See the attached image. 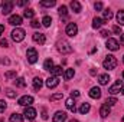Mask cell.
Segmentation results:
<instances>
[{"instance_id": "6da1fadb", "label": "cell", "mask_w": 124, "mask_h": 122, "mask_svg": "<svg viewBox=\"0 0 124 122\" xmlns=\"http://www.w3.org/2000/svg\"><path fill=\"white\" fill-rule=\"evenodd\" d=\"M102 66H104V69L113 70V69H116V66H117V59H116L113 55H107L105 59H104V62H102Z\"/></svg>"}, {"instance_id": "7a4b0ae2", "label": "cell", "mask_w": 124, "mask_h": 122, "mask_svg": "<svg viewBox=\"0 0 124 122\" xmlns=\"http://www.w3.org/2000/svg\"><path fill=\"white\" fill-rule=\"evenodd\" d=\"M25 34H26V33H25V30H23V29L16 27L15 30L12 32V39H13L15 42H17V43H19V42H22V40L25 39Z\"/></svg>"}, {"instance_id": "3957f363", "label": "cell", "mask_w": 124, "mask_h": 122, "mask_svg": "<svg viewBox=\"0 0 124 122\" xmlns=\"http://www.w3.org/2000/svg\"><path fill=\"white\" fill-rule=\"evenodd\" d=\"M58 50L61 53H71L72 52V47H71V45L66 40H59L58 42Z\"/></svg>"}, {"instance_id": "277c9868", "label": "cell", "mask_w": 124, "mask_h": 122, "mask_svg": "<svg viewBox=\"0 0 124 122\" xmlns=\"http://www.w3.org/2000/svg\"><path fill=\"white\" fill-rule=\"evenodd\" d=\"M26 56H28V62L29 63H36L38 62V52H36V49H33V47H29L28 49V52H26Z\"/></svg>"}, {"instance_id": "5b68a950", "label": "cell", "mask_w": 124, "mask_h": 122, "mask_svg": "<svg viewBox=\"0 0 124 122\" xmlns=\"http://www.w3.org/2000/svg\"><path fill=\"white\" fill-rule=\"evenodd\" d=\"M65 32H66V34H68L69 37L77 36V33H78V26H77V23H68Z\"/></svg>"}, {"instance_id": "8992f818", "label": "cell", "mask_w": 124, "mask_h": 122, "mask_svg": "<svg viewBox=\"0 0 124 122\" xmlns=\"http://www.w3.org/2000/svg\"><path fill=\"white\" fill-rule=\"evenodd\" d=\"M13 6H15V3L10 1V0L3 1V3H1V13H3V14H9V13L13 10Z\"/></svg>"}, {"instance_id": "52a82bcc", "label": "cell", "mask_w": 124, "mask_h": 122, "mask_svg": "<svg viewBox=\"0 0 124 122\" xmlns=\"http://www.w3.org/2000/svg\"><path fill=\"white\" fill-rule=\"evenodd\" d=\"M105 46H107V49H108V50H113V52H116V50H118V47H120V43H118L116 39H113V37H108V40H107Z\"/></svg>"}, {"instance_id": "ba28073f", "label": "cell", "mask_w": 124, "mask_h": 122, "mask_svg": "<svg viewBox=\"0 0 124 122\" xmlns=\"http://www.w3.org/2000/svg\"><path fill=\"white\" fill-rule=\"evenodd\" d=\"M32 103H33V98H32L31 95H25V96H22V98L19 99V105H22V106H25V108L31 106Z\"/></svg>"}, {"instance_id": "9c48e42d", "label": "cell", "mask_w": 124, "mask_h": 122, "mask_svg": "<svg viewBox=\"0 0 124 122\" xmlns=\"http://www.w3.org/2000/svg\"><path fill=\"white\" fill-rule=\"evenodd\" d=\"M23 115H25V118H28V119L33 121V119L36 118V109H35V108H32V106H28V108H25Z\"/></svg>"}, {"instance_id": "30bf717a", "label": "cell", "mask_w": 124, "mask_h": 122, "mask_svg": "<svg viewBox=\"0 0 124 122\" xmlns=\"http://www.w3.org/2000/svg\"><path fill=\"white\" fill-rule=\"evenodd\" d=\"M9 23H10L12 26H16V27H19V26L22 25V17H20L19 14H12V16L9 17Z\"/></svg>"}, {"instance_id": "8fae6325", "label": "cell", "mask_w": 124, "mask_h": 122, "mask_svg": "<svg viewBox=\"0 0 124 122\" xmlns=\"http://www.w3.org/2000/svg\"><path fill=\"white\" fill-rule=\"evenodd\" d=\"M123 89V83H121V81H117L111 88H110V93L111 95H117V93H120Z\"/></svg>"}, {"instance_id": "7c38bea8", "label": "cell", "mask_w": 124, "mask_h": 122, "mask_svg": "<svg viewBox=\"0 0 124 122\" xmlns=\"http://www.w3.org/2000/svg\"><path fill=\"white\" fill-rule=\"evenodd\" d=\"M32 39H33V42H35V43H39V45H43V43L46 42V37H45V34H43V33H33Z\"/></svg>"}, {"instance_id": "4fadbf2b", "label": "cell", "mask_w": 124, "mask_h": 122, "mask_svg": "<svg viewBox=\"0 0 124 122\" xmlns=\"http://www.w3.org/2000/svg\"><path fill=\"white\" fill-rule=\"evenodd\" d=\"M59 85V81H58V78H55V76H51V78H48L46 79V86L49 88V89H54V88H56Z\"/></svg>"}, {"instance_id": "5bb4252c", "label": "cell", "mask_w": 124, "mask_h": 122, "mask_svg": "<svg viewBox=\"0 0 124 122\" xmlns=\"http://www.w3.org/2000/svg\"><path fill=\"white\" fill-rule=\"evenodd\" d=\"M52 121L54 122H65L66 121V114H65L63 111H58V112L54 115Z\"/></svg>"}, {"instance_id": "9a60e30c", "label": "cell", "mask_w": 124, "mask_h": 122, "mask_svg": "<svg viewBox=\"0 0 124 122\" xmlns=\"http://www.w3.org/2000/svg\"><path fill=\"white\" fill-rule=\"evenodd\" d=\"M90 98H93V99H100V98H101V89L97 88V86L91 88V89H90Z\"/></svg>"}, {"instance_id": "2e32d148", "label": "cell", "mask_w": 124, "mask_h": 122, "mask_svg": "<svg viewBox=\"0 0 124 122\" xmlns=\"http://www.w3.org/2000/svg\"><path fill=\"white\" fill-rule=\"evenodd\" d=\"M65 105H66V108H68L71 112H75V111H77V108H75V99H74V98H68V99L65 101Z\"/></svg>"}, {"instance_id": "e0dca14e", "label": "cell", "mask_w": 124, "mask_h": 122, "mask_svg": "<svg viewBox=\"0 0 124 122\" xmlns=\"http://www.w3.org/2000/svg\"><path fill=\"white\" fill-rule=\"evenodd\" d=\"M110 114H111V108H110V106H107V105L104 103V105L101 106V109H100V115H101L102 118H107Z\"/></svg>"}, {"instance_id": "ac0fdd59", "label": "cell", "mask_w": 124, "mask_h": 122, "mask_svg": "<svg viewBox=\"0 0 124 122\" xmlns=\"http://www.w3.org/2000/svg\"><path fill=\"white\" fill-rule=\"evenodd\" d=\"M69 6H71V9H72L75 13H79V12H81V3H79V1L72 0V1L69 3Z\"/></svg>"}, {"instance_id": "d6986e66", "label": "cell", "mask_w": 124, "mask_h": 122, "mask_svg": "<svg viewBox=\"0 0 124 122\" xmlns=\"http://www.w3.org/2000/svg\"><path fill=\"white\" fill-rule=\"evenodd\" d=\"M62 72H63L62 66H54V68L51 69V73H52V76H55V78L61 76V75H62Z\"/></svg>"}, {"instance_id": "ffe728a7", "label": "cell", "mask_w": 124, "mask_h": 122, "mask_svg": "<svg viewBox=\"0 0 124 122\" xmlns=\"http://www.w3.org/2000/svg\"><path fill=\"white\" fill-rule=\"evenodd\" d=\"M90 109H91V106H90V103H81V106H79V114H82V115H85V114H88L90 112Z\"/></svg>"}, {"instance_id": "44dd1931", "label": "cell", "mask_w": 124, "mask_h": 122, "mask_svg": "<svg viewBox=\"0 0 124 122\" xmlns=\"http://www.w3.org/2000/svg\"><path fill=\"white\" fill-rule=\"evenodd\" d=\"M102 25H104V20H102L101 17H94V20H93V27L94 29H100Z\"/></svg>"}, {"instance_id": "7402d4cb", "label": "cell", "mask_w": 124, "mask_h": 122, "mask_svg": "<svg viewBox=\"0 0 124 122\" xmlns=\"http://www.w3.org/2000/svg\"><path fill=\"white\" fill-rule=\"evenodd\" d=\"M108 81H110V76H108L107 73H102V75L98 76V82H100V85H107Z\"/></svg>"}, {"instance_id": "603a6c76", "label": "cell", "mask_w": 124, "mask_h": 122, "mask_svg": "<svg viewBox=\"0 0 124 122\" xmlns=\"http://www.w3.org/2000/svg\"><path fill=\"white\" fill-rule=\"evenodd\" d=\"M42 85H43V81H42L40 78H35V79H33V89H35V91H39V89L42 88Z\"/></svg>"}, {"instance_id": "cb8c5ba5", "label": "cell", "mask_w": 124, "mask_h": 122, "mask_svg": "<svg viewBox=\"0 0 124 122\" xmlns=\"http://www.w3.org/2000/svg\"><path fill=\"white\" fill-rule=\"evenodd\" d=\"M10 122H23V115L20 114H12L10 115Z\"/></svg>"}, {"instance_id": "d4e9b609", "label": "cell", "mask_w": 124, "mask_h": 122, "mask_svg": "<svg viewBox=\"0 0 124 122\" xmlns=\"http://www.w3.org/2000/svg\"><path fill=\"white\" fill-rule=\"evenodd\" d=\"M117 23H118L120 27L124 26V10H120V12L117 13Z\"/></svg>"}, {"instance_id": "484cf974", "label": "cell", "mask_w": 124, "mask_h": 122, "mask_svg": "<svg viewBox=\"0 0 124 122\" xmlns=\"http://www.w3.org/2000/svg\"><path fill=\"white\" fill-rule=\"evenodd\" d=\"M113 19V12L110 9H105L102 12V20H111Z\"/></svg>"}, {"instance_id": "4316f807", "label": "cell", "mask_w": 124, "mask_h": 122, "mask_svg": "<svg viewBox=\"0 0 124 122\" xmlns=\"http://www.w3.org/2000/svg\"><path fill=\"white\" fill-rule=\"evenodd\" d=\"M74 75H75V70H74V69H66V70L63 72V78H65L66 81L72 79V78H74Z\"/></svg>"}, {"instance_id": "83f0119b", "label": "cell", "mask_w": 124, "mask_h": 122, "mask_svg": "<svg viewBox=\"0 0 124 122\" xmlns=\"http://www.w3.org/2000/svg\"><path fill=\"white\" fill-rule=\"evenodd\" d=\"M15 85H16L17 88H25V86H26V82H25L23 78H16V79H15Z\"/></svg>"}, {"instance_id": "f1b7e54d", "label": "cell", "mask_w": 124, "mask_h": 122, "mask_svg": "<svg viewBox=\"0 0 124 122\" xmlns=\"http://www.w3.org/2000/svg\"><path fill=\"white\" fill-rule=\"evenodd\" d=\"M55 4H56L55 0H43V1H40V6H43V7H52Z\"/></svg>"}, {"instance_id": "f546056e", "label": "cell", "mask_w": 124, "mask_h": 122, "mask_svg": "<svg viewBox=\"0 0 124 122\" xmlns=\"http://www.w3.org/2000/svg\"><path fill=\"white\" fill-rule=\"evenodd\" d=\"M42 25H43L45 27H49V26L52 25V17H51V16H45V17L42 19Z\"/></svg>"}, {"instance_id": "4dcf8cb0", "label": "cell", "mask_w": 124, "mask_h": 122, "mask_svg": "<svg viewBox=\"0 0 124 122\" xmlns=\"http://www.w3.org/2000/svg\"><path fill=\"white\" fill-rule=\"evenodd\" d=\"M52 68H54V61L52 59H46L45 63H43V69L45 70H51Z\"/></svg>"}, {"instance_id": "1f68e13d", "label": "cell", "mask_w": 124, "mask_h": 122, "mask_svg": "<svg viewBox=\"0 0 124 122\" xmlns=\"http://www.w3.org/2000/svg\"><path fill=\"white\" fill-rule=\"evenodd\" d=\"M23 16H25L26 19H33V16H35V10H33V9H26L25 13H23Z\"/></svg>"}, {"instance_id": "d6a6232c", "label": "cell", "mask_w": 124, "mask_h": 122, "mask_svg": "<svg viewBox=\"0 0 124 122\" xmlns=\"http://www.w3.org/2000/svg\"><path fill=\"white\" fill-rule=\"evenodd\" d=\"M116 103H117V99H116V98H107V101H105V105L110 106V108H111L113 105H116Z\"/></svg>"}, {"instance_id": "836d02e7", "label": "cell", "mask_w": 124, "mask_h": 122, "mask_svg": "<svg viewBox=\"0 0 124 122\" xmlns=\"http://www.w3.org/2000/svg\"><path fill=\"white\" fill-rule=\"evenodd\" d=\"M58 13H59V16H66L68 14V7L66 6H61L58 9Z\"/></svg>"}, {"instance_id": "e575fe53", "label": "cell", "mask_w": 124, "mask_h": 122, "mask_svg": "<svg viewBox=\"0 0 124 122\" xmlns=\"http://www.w3.org/2000/svg\"><path fill=\"white\" fill-rule=\"evenodd\" d=\"M63 98V93L62 92H58V93H54L51 96V101H58V99H62Z\"/></svg>"}, {"instance_id": "d590c367", "label": "cell", "mask_w": 124, "mask_h": 122, "mask_svg": "<svg viewBox=\"0 0 124 122\" xmlns=\"http://www.w3.org/2000/svg\"><path fill=\"white\" fill-rule=\"evenodd\" d=\"M6 79H12V78H15L16 79V72L15 70H9V72H6Z\"/></svg>"}, {"instance_id": "8d00e7d4", "label": "cell", "mask_w": 124, "mask_h": 122, "mask_svg": "<svg viewBox=\"0 0 124 122\" xmlns=\"http://www.w3.org/2000/svg\"><path fill=\"white\" fill-rule=\"evenodd\" d=\"M6 95H7L9 98H12V99H15V98L17 96V93L13 91V89H7V91H6Z\"/></svg>"}, {"instance_id": "74e56055", "label": "cell", "mask_w": 124, "mask_h": 122, "mask_svg": "<svg viewBox=\"0 0 124 122\" xmlns=\"http://www.w3.org/2000/svg\"><path fill=\"white\" fill-rule=\"evenodd\" d=\"M6 108H7V103H6L3 99H0V112H4Z\"/></svg>"}, {"instance_id": "f35d334b", "label": "cell", "mask_w": 124, "mask_h": 122, "mask_svg": "<svg viewBox=\"0 0 124 122\" xmlns=\"http://www.w3.org/2000/svg\"><path fill=\"white\" fill-rule=\"evenodd\" d=\"M113 32H114L116 34H123V32H121V27H120V26H114V27H113Z\"/></svg>"}, {"instance_id": "ab89813d", "label": "cell", "mask_w": 124, "mask_h": 122, "mask_svg": "<svg viewBox=\"0 0 124 122\" xmlns=\"http://www.w3.org/2000/svg\"><path fill=\"white\" fill-rule=\"evenodd\" d=\"M40 23H42V22H40ZM40 23H39V20H32L31 26H32V27H35V29H36V27H39V26H40Z\"/></svg>"}, {"instance_id": "60d3db41", "label": "cell", "mask_w": 124, "mask_h": 122, "mask_svg": "<svg viewBox=\"0 0 124 122\" xmlns=\"http://www.w3.org/2000/svg\"><path fill=\"white\" fill-rule=\"evenodd\" d=\"M94 7H95V10H101V9H102V3H101V1H97V3L94 4Z\"/></svg>"}, {"instance_id": "b9f144b4", "label": "cell", "mask_w": 124, "mask_h": 122, "mask_svg": "<svg viewBox=\"0 0 124 122\" xmlns=\"http://www.w3.org/2000/svg\"><path fill=\"white\" fill-rule=\"evenodd\" d=\"M0 45H1L3 47H7V46H9V42H7L6 39H0Z\"/></svg>"}, {"instance_id": "7bdbcfd3", "label": "cell", "mask_w": 124, "mask_h": 122, "mask_svg": "<svg viewBox=\"0 0 124 122\" xmlns=\"http://www.w3.org/2000/svg\"><path fill=\"white\" fill-rule=\"evenodd\" d=\"M28 3H29L28 0H19V1H16L17 6H25V4H28Z\"/></svg>"}, {"instance_id": "ee69618b", "label": "cell", "mask_w": 124, "mask_h": 122, "mask_svg": "<svg viewBox=\"0 0 124 122\" xmlns=\"http://www.w3.org/2000/svg\"><path fill=\"white\" fill-rule=\"evenodd\" d=\"M108 34H110V32L108 30H101V36H102V37H107Z\"/></svg>"}, {"instance_id": "f6af8a7d", "label": "cell", "mask_w": 124, "mask_h": 122, "mask_svg": "<svg viewBox=\"0 0 124 122\" xmlns=\"http://www.w3.org/2000/svg\"><path fill=\"white\" fill-rule=\"evenodd\" d=\"M42 118H43V119H48V114H46V109H42Z\"/></svg>"}, {"instance_id": "bcb514c9", "label": "cell", "mask_w": 124, "mask_h": 122, "mask_svg": "<svg viewBox=\"0 0 124 122\" xmlns=\"http://www.w3.org/2000/svg\"><path fill=\"white\" fill-rule=\"evenodd\" d=\"M78 96H79V92H78V91H74V92H72V96H71V98H74V99H75V98H78Z\"/></svg>"}, {"instance_id": "7dc6e473", "label": "cell", "mask_w": 124, "mask_h": 122, "mask_svg": "<svg viewBox=\"0 0 124 122\" xmlns=\"http://www.w3.org/2000/svg\"><path fill=\"white\" fill-rule=\"evenodd\" d=\"M120 43H121V45L124 46V33L121 34V36H120Z\"/></svg>"}, {"instance_id": "c3c4849f", "label": "cell", "mask_w": 124, "mask_h": 122, "mask_svg": "<svg viewBox=\"0 0 124 122\" xmlns=\"http://www.w3.org/2000/svg\"><path fill=\"white\" fill-rule=\"evenodd\" d=\"M3 32H4V26H3V25H0V36L3 34Z\"/></svg>"}, {"instance_id": "681fc988", "label": "cell", "mask_w": 124, "mask_h": 122, "mask_svg": "<svg viewBox=\"0 0 124 122\" xmlns=\"http://www.w3.org/2000/svg\"><path fill=\"white\" fill-rule=\"evenodd\" d=\"M69 122H79V121H77V119H72V121H69Z\"/></svg>"}, {"instance_id": "f907efd6", "label": "cell", "mask_w": 124, "mask_h": 122, "mask_svg": "<svg viewBox=\"0 0 124 122\" xmlns=\"http://www.w3.org/2000/svg\"><path fill=\"white\" fill-rule=\"evenodd\" d=\"M121 92H123V93H124V86H123V89H121Z\"/></svg>"}, {"instance_id": "816d5d0a", "label": "cell", "mask_w": 124, "mask_h": 122, "mask_svg": "<svg viewBox=\"0 0 124 122\" xmlns=\"http://www.w3.org/2000/svg\"><path fill=\"white\" fill-rule=\"evenodd\" d=\"M121 122H124V116H123V119H121Z\"/></svg>"}, {"instance_id": "f5cc1de1", "label": "cell", "mask_w": 124, "mask_h": 122, "mask_svg": "<svg viewBox=\"0 0 124 122\" xmlns=\"http://www.w3.org/2000/svg\"><path fill=\"white\" fill-rule=\"evenodd\" d=\"M123 79H124V72H123Z\"/></svg>"}, {"instance_id": "db71d44e", "label": "cell", "mask_w": 124, "mask_h": 122, "mask_svg": "<svg viewBox=\"0 0 124 122\" xmlns=\"http://www.w3.org/2000/svg\"><path fill=\"white\" fill-rule=\"evenodd\" d=\"M123 62H124V56H123Z\"/></svg>"}]
</instances>
